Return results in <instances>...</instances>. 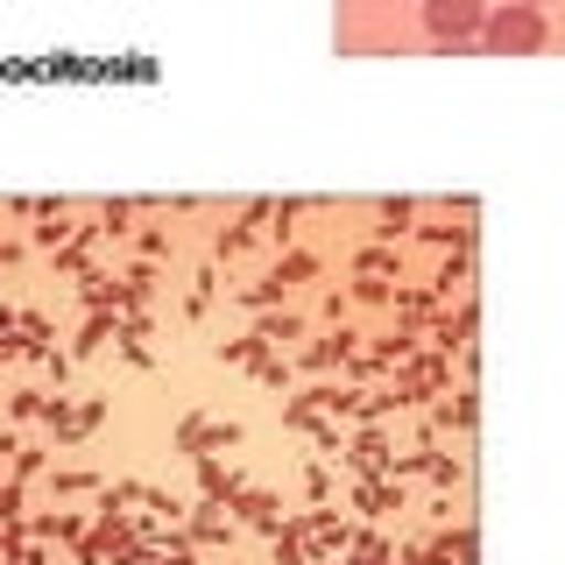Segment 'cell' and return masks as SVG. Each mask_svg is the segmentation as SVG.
Returning a JSON list of instances; mask_svg holds the SVG:
<instances>
[{"label": "cell", "mask_w": 565, "mask_h": 565, "mask_svg": "<svg viewBox=\"0 0 565 565\" xmlns=\"http://www.w3.org/2000/svg\"><path fill=\"white\" fill-rule=\"evenodd\" d=\"M481 43H488V57H537L544 50V14L509 0V8H494L481 22Z\"/></svg>", "instance_id": "obj_1"}, {"label": "cell", "mask_w": 565, "mask_h": 565, "mask_svg": "<svg viewBox=\"0 0 565 565\" xmlns=\"http://www.w3.org/2000/svg\"><path fill=\"white\" fill-rule=\"evenodd\" d=\"M481 22H488L481 0H424V29H431L438 43H467Z\"/></svg>", "instance_id": "obj_2"}, {"label": "cell", "mask_w": 565, "mask_h": 565, "mask_svg": "<svg viewBox=\"0 0 565 565\" xmlns=\"http://www.w3.org/2000/svg\"><path fill=\"white\" fill-rule=\"evenodd\" d=\"M516 8H537V0H516Z\"/></svg>", "instance_id": "obj_3"}]
</instances>
